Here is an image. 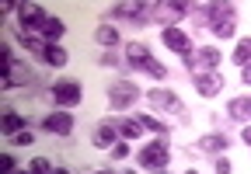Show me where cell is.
Listing matches in <instances>:
<instances>
[{"instance_id":"cell-1","label":"cell","mask_w":251,"mask_h":174,"mask_svg":"<svg viewBox=\"0 0 251 174\" xmlns=\"http://www.w3.org/2000/svg\"><path fill=\"white\" fill-rule=\"evenodd\" d=\"M140 164H143L147 171H164V167L171 164V150H168V139L161 136V139L147 143V147H140Z\"/></svg>"},{"instance_id":"cell-2","label":"cell","mask_w":251,"mask_h":174,"mask_svg":"<svg viewBox=\"0 0 251 174\" xmlns=\"http://www.w3.org/2000/svg\"><path fill=\"white\" fill-rule=\"evenodd\" d=\"M185 66H192V73H216L220 66V49H196L185 56Z\"/></svg>"},{"instance_id":"cell-3","label":"cell","mask_w":251,"mask_h":174,"mask_svg":"<svg viewBox=\"0 0 251 174\" xmlns=\"http://www.w3.org/2000/svg\"><path fill=\"white\" fill-rule=\"evenodd\" d=\"M140 87L136 84H129V80H119V84H112L108 87V101H112V108H129V105H136L140 101Z\"/></svg>"},{"instance_id":"cell-4","label":"cell","mask_w":251,"mask_h":174,"mask_svg":"<svg viewBox=\"0 0 251 174\" xmlns=\"http://www.w3.org/2000/svg\"><path fill=\"white\" fill-rule=\"evenodd\" d=\"M52 101L59 105V108H74V105H80V84H74V80H59V84H52Z\"/></svg>"},{"instance_id":"cell-5","label":"cell","mask_w":251,"mask_h":174,"mask_svg":"<svg viewBox=\"0 0 251 174\" xmlns=\"http://www.w3.org/2000/svg\"><path fill=\"white\" fill-rule=\"evenodd\" d=\"M188 14V4H181V0H168V4H150V18L153 21H164V28H171V21L185 18Z\"/></svg>"},{"instance_id":"cell-6","label":"cell","mask_w":251,"mask_h":174,"mask_svg":"<svg viewBox=\"0 0 251 174\" xmlns=\"http://www.w3.org/2000/svg\"><path fill=\"white\" fill-rule=\"evenodd\" d=\"M196 21L199 24H209V28L224 24V21H234V4H206V7H199V18Z\"/></svg>"},{"instance_id":"cell-7","label":"cell","mask_w":251,"mask_h":174,"mask_svg":"<svg viewBox=\"0 0 251 174\" xmlns=\"http://www.w3.org/2000/svg\"><path fill=\"white\" fill-rule=\"evenodd\" d=\"M143 94H147V101H150L153 108H164V111L185 115V108H181V101H178V94H175V91H164V87H153V91H143Z\"/></svg>"},{"instance_id":"cell-8","label":"cell","mask_w":251,"mask_h":174,"mask_svg":"<svg viewBox=\"0 0 251 174\" xmlns=\"http://www.w3.org/2000/svg\"><path fill=\"white\" fill-rule=\"evenodd\" d=\"M112 18L143 24V21H150V4H115V7H112Z\"/></svg>"},{"instance_id":"cell-9","label":"cell","mask_w":251,"mask_h":174,"mask_svg":"<svg viewBox=\"0 0 251 174\" xmlns=\"http://www.w3.org/2000/svg\"><path fill=\"white\" fill-rule=\"evenodd\" d=\"M18 18H21V24H25V32H35V35H39V28L46 24L49 14H46L39 4H21V7H18Z\"/></svg>"},{"instance_id":"cell-10","label":"cell","mask_w":251,"mask_h":174,"mask_svg":"<svg viewBox=\"0 0 251 174\" xmlns=\"http://www.w3.org/2000/svg\"><path fill=\"white\" fill-rule=\"evenodd\" d=\"M161 42L171 49V52H181V56H188V52H192V39H188L185 32H181V28H164V32H161Z\"/></svg>"},{"instance_id":"cell-11","label":"cell","mask_w":251,"mask_h":174,"mask_svg":"<svg viewBox=\"0 0 251 174\" xmlns=\"http://www.w3.org/2000/svg\"><path fill=\"white\" fill-rule=\"evenodd\" d=\"M42 129L46 132H56V136H70L74 132V115L70 111H52L42 119Z\"/></svg>"},{"instance_id":"cell-12","label":"cell","mask_w":251,"mask_h":174,"mask_svg":"<svg viewBox=\"0 0 251 174\" xmlns=\"http://www.w3.org/2000/svg\"><path fill=\"white\" fill-rule=\"evenodd\" d=\"M192 84H196V91L202 98H213V94L224 91V77L220 73H192Z\"/></svg>"},{"instance_id":"cell-13","label":"cell","mask_w":251,"mask_h":174,"mask_svg":"<svg viewBox=\"0 0 251 174\" xmlns=\"http://www.w3.org/2000/svg\"><path fill=\"white\" fill-rule=\"evenodd\" d=\"M150 60H153V56H150V49L143 42H129V45H126V66H129V70H143Z\"/></svg>"},{"instance_id":"cell-14","label":"cell","mask_w":251,"mask_h":174,"mask_svg":"<svg viewBox=\"0 0 251 174\" xmlns=\"http://www.w3.org/2000/svg\"><path fill=\"white\" fill-rule=\"evenodd\" d=\"M94 147H101V150H112L115 143H119V129H115V122H101L98 129H94Z\"/></svg>"},{"instance_id":"cell-15","label":"cell","mask_w":251,"mask_h":174,"mask_svg":"<svg viewBox=\"0 0 251 174\" xmlns=\"http://www.w3.org/2000/svg\"><path fill=\"white\" fill-rule=\"evenodd\" d=\"M227 115L234 122H251V98H230L227 101Z\"/></svg>"},{"instance_id":"cell-16","label":"cell","mask_w":251,"mask_h":174,"mask_svg":"<svg viewBox=\"0 0 251 174\" xmlns=\"http://www.w3.org/2000/svg\"><path fill=\"white\" fill-rule=\"evenodd\" d=\"M227 147H230V139H227V136H220V132L202 136V139L196 143V150H202V153H224Z\"/></svg>"},{"instance_id":"cell-17","label":"cell","mask_w":251,"mask_h":174,"mask_svg":"<svg viewBox=\"0 0 251 174\" xmlns=\"http://www.w3.org/2000/svg\"><path fill=\"white\" fill-rule=\"evenodd\" d=\"M18 42H21L28 52H35V56H42V52H46V45H49L42 35H35V32H25V28L18 32Z\"/></svg>"},{"instance_id":"cell-18","label":"cell","mask_w":251,"mask_h":174,"mask_svg":"<svg viewBox=\"0 0 251 174\" xmlns=\"http://www.w3.org/2000/svg\"><path fill=\"white\" fill-rule=\"evenodd\" d=\"M115 129H119V136H122V139H140V136L147 132L140 119H119V122H115Z\"/></svg>"},{"instance_id":"cell-19","label":"cell","mask_w":251,"mask_h":174,"mask_svg":"<svg viewBox=\"0 0 251 174\" xmlns=\"http://www.w3.org/2000/svg\"><path fill=\"white\" fill-rule=\"evenodd\" d=\"M42 60L49 63V66H67V60H70V56H67V49H63V45H56V42H49L46 45V52H42Z\"/></svg>"},{"instance_id":"cell-20","label":"cell","mask_w":251,"mask_h":174,"mask_svg":"<svg viewBox=\"0 0 251 174\" xmlns=\"http://www.w3.org/2000/svg\"><path fill=\"white\" fill-rule=\"evenodd\" d=\"M63 32H67V24H63L59 18H52V14H49V18H46V24L39 28V35H42L46 42H56V39H59Z\"/></svg>"},{"instance_id":"cell-21","label":"cell","mask_w":251,"mask_h":174,"mask_svg":"<svg viewBox=\"0 0 251 174\" xmlns=\"http://www.w3.org/2000/svg\"><path fill=\"white\" fill-rule=\"evenodd\" d=\"M94 42H101V45H119V32L112 24H98L94 28Z\"/></svg>"},{"instance_id":"cell-22","label":"cell","mask_w":251,"mask_h":174,"mask_svg":"<svg viewBox=\"0 0 251 174\" xmlns=\"http://www.w3.org/2000/svg\"><path fill=\"white\" fill-rule=\"evenodd\" d=\"M21 126H25V119H21L18 111H7V115H4V122H0V129H4L7 136H18V132H25Z\"/></svg>"},{"instance_id":"cell-23","label":"cell","mask_w":251,"mask_h":174,"mask_svg":"<svg viewBox=\"0 0 251 174\" xmlns=\"http://www.w3.org/2000/svg\"><path fill=\"white\" fill-rule=\"evenodd\" d=\"M234 63L244 70V66H251V39H241L237 42V49H234Z\"/></svg>"},{"instance_id":"cell-24","label":"cell","mask_w":251,"mask_h":174,"mask_svg":"<svg viewBox=\"0 0 251 174\" xmlns=\"http://www.w3.org/2000/svg\"><path fill=\"white\" fill-rule=\"evenodd\" d=\"M140 122H143V129H150V132H157V136H168V126L157 122L153 115H140Z\"/></svg>"},{"instance_id":"cell-25","label":"cell","mask_w":251,"mask_h":174,"mask_svg":"<svg viewBox=\"0 0 251 174\" xmlns=\"http://www.w3.org/2000/svg\"><path fill=\"white\" fill-rule=\"evenodd\" d=\"M143 70H147V73H150L153 80H164V77H168V66H161V63H157V60H150V63H147Z\"/></svg>"},{"instance_id":"cell-26","label":"cell","mask_w":251,"mask_h":174,"mask_svg":"<svg viewBox=\"0 0 251 174\" xmlns=\"http://www.w3.org/2000/svg\"><path fill=\"white\" fill-rule=\"evenodd\" d=\"M108 153H112L115 160H122V157H129V143H126V139H119V143H115V147H112Z\"/></svg>"},{"instance_id":"cell-27","label":"cell","mask_w":251,"mask_h":174,"mask_svg":"<svg viewBox=\"0 0 251 174\" xmlns=\"http://www.w3.org/2000/svg\"><path fill=\"white\" fill-rule=\"evenodd\" d=\"M213 32H216L220 39H230V35H234V21H224V24H216Z\"/></svg>"},{"instance_id":"cell-28","label":"cell","mask_w":251,"mask_h":174,"mask_svg":"<svg viewBox=\"0 0 251 174\" xmlns=\"http://www.w3.org/2000/svg\"><path fill=\"white\" fill-rule=\"evenodd\" d=\"M31 139H35V136H31V132H18V136H11V143H14V147H28V143Z\"/></svg>"},{"instance_id":"cell-29","label":"cell","mask_w":251,"mask_h":174,"mask_svg":"<svg viewBox=\"0 0 251 174\" xmlns=\"http://www.w3.org/2000/svg\"><path fill=\"white\" fill-rule=\"evenodd\" d=\"M31 171H35V174H52V167L46 160H31Z\"/></svg>"},{"instance_id":"cell-30","label":"cell","mask_w":251,"mask_h":174,"mask_svg":"<svg viewBox=\"0 0 251 174\" xmlns=\"http://www.w3.org/2000/svg\"><path fill=\"white\" fill-rule=\"evenodd\" d=\"M0 167H4V174H14V157L4 153V160H0Z\"/></svg>"},{"instance_id":"cell-31","label":"cell","mask_w":251,"mask_h":174,"mask_svg":"<svg viewBox=\"0 0 251 174\" xmlns=\"http://www.w3.org/2000/svg\"><path fill=\"white\" fill-rule=\"evenodd\" d=\"M216 174H230V160H227V157L216 160Z\"/></svg>"},{"instance_id":"cell-32","label":"cell","mask_w":251,"mask_h":174,"mask_svg":"<svg viewBox=\"0 0 251 174\" xmlns=\"http://www.w3.org/2000/svg\"><path fill=\"white\" fill-rule=\"evenodd\" d=\"M241 80H244V84L251 87V66H244V70H241Z\"/></svg>"},{"instance_id":"cell-33","label":"cell","mask_w":251,"mask_h":174,"mask_svg":"<svg viewBox=\"0 0 251 174\" xmlns=\"http://www.w3.org/2000/svg\"><path fill=\"white\" fill-rule=\"evenodd\" d=\"M241 139L248 143V147H251V126H244V132H241Z\"/></svg>"},{"instance_id":"cell-34","label":"cell","mask_w":251,"mask_h":174,"mask_svg":"<svg viewBox=\"0 0 251 174\" xmlns=\"http://www.w3.org/2000/svg\"><path fill=\"white\" fill-rule=\"evenodd\" d=\"M52 174H70V171L67 167H52Z\"/></svg>"},{"instance_id":"cell-35","label":"cell","mask_w":251,"mask_h":174,"mask_svg":"<svg viewBox=\"0 0 251 174\" xmlns=\"http://www.w3.org/2000/svg\"><path fill=\"white\" fill-rule=\"evenodd\" d=\"M14 174H35V171H31V167H28V171H14Z\"/></svg>"},{"instance_id":"cell-36","label":"cell","mask_w":251,"mask_h":174,"mask_svg":"<svg viewBox=\"0 0 251 174\" xmlns=\"http://www.w3.org/2000/svg\"><path fill=\"white\" fill-rule=\"evenodd\" d=\"M94 174H115V171H94Z\"/></svg>"},{"instance_id":"cell-37","label":"cell","mask_w":251,"mask_h":174,"mask_svg":"<svg viewBox=\"0 0 251 174\" xmlns=\"http://www.w3.org/2000/svg\"><path fill=\"white\" fill-rule=\"evenodd\" d=\"M153 174H164V171H153Z\"/></svg>"},{"instance_id":"cell-38","label":"cell","mask_w":251,"mask_h":174,"mask_svg":"<svg viewBox=\"0 0 251 174\" xmlns=\"http://www.w3.org/2000/svg\"><path fill=\"white\" fill-rule=\"evenodd\" d=\"M126 174H136V171H126Z\"/></svg>"},{"instance_id":"cell-39","label":"cell","mask_w":251,"mask_h":174,"mask_svg":"<svg viewBox=\"0 0 251 174\" xmlns=\"http://www.w3.org/2000/svg\"><path fill=\"white\" fill-rule=\"evenodd\" d=\"M188 174H199V171H188Z\"/></svg>"}]
</instances>
